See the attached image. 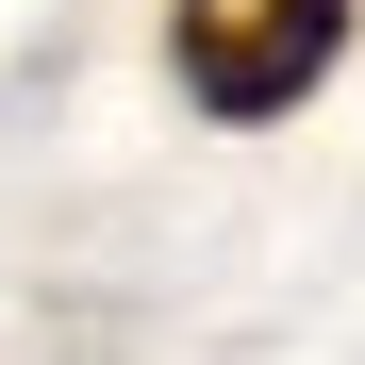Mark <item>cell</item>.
<instances>
[{
    "label": "cell",
    "instance_id": "1",
    "mask_svg": "<svg viewBox=\"0 0 365 365\" xmlns=\"http://www.w3.org/2000/svg\"><path fill=\"white\" fill-rule=\"evenodd\" d=\"M332 50H349V0H166V83L232 133L299 116L332 83Z\"/></svg>",
    "mask_w": 365,
    "mask_h": 365
}]
</instances>
